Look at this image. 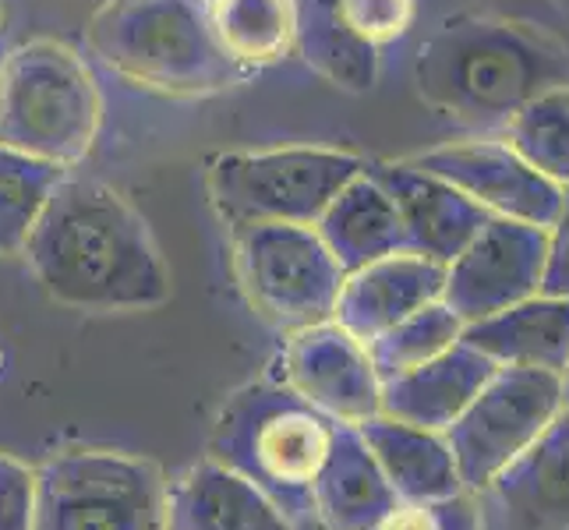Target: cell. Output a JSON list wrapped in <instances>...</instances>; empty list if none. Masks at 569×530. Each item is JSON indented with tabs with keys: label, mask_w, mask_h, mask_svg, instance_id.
Here are the masks:
<instances>
[{
	"label": "cell",
	"mask_w": 569,
	"mask_h": 530,
	"mask_svg": "<svg viewBox=\"0 0 569 530\" xmlns=\"http://www.w3.org/2000/svg\"><path fill=\"white\" fill-rule=\"evenodd\" d=\"M167 530H293V520L251 481L206 457L167 481Z\"/></svg>",
	"instance_id": "16"
},
{
	"label": "cell",
	"mask_w": 569,
	"mask_h": 530,
	"mask_svg": "<svg viewBox=\"0 0 569 530\" xmlns=\"http://www.w3.org/2000/svg\"><path fill=\"white\" fill-rule=\"evenodd\" d=\"M64 173V167L0 146V254H22L39 212L47 209Z\"/></svg>",
	"instance_id": "26"
},
{
	"label": "cell",
	"mask_w": 569,
	"mask_h": 530,
	"mask_svg": "<svg viewBox=\"0 0 569 530\" xmlns=\"http://www.w3.org/2000/svg\"><path fill=\"white\" fill-rule=\"evenodd\" d=\"M562 376L538 368H496L442 436L467 492H485L562 410Z\"/></svg>",
	"instance_id": "9"
},
{
	"label": "cell",
	"mask_w": 569,
	"mask_h": 530,
	"mask_svg": "<svg viewBox=\"0 0 569 530\" xmlns=\"http://www.w3.org/2000/svg\"><path fill=\"white\" fill-rule=\"evenodd\" d=\"M32 530H167V478L134 453L68 449L36 467Z\"/></svg>",
	"instance_id": "7"
},
{
	"label": "cell",
	"mask_w": 569,
	"mask_h": 530,
	"mask_svg": "<svg viewBox=\"0 0 569 530\" xmlns=\"http://www.w3.org/2000/svg\"><path fill=\"white\" fill-rule=\"evenodd\" d=\"M397 502L400 499L392 496L376 457L368 453L361 431L355 424H340L326 463L311 481V513L326 530H376Z\"/></svg>",
	"instance_id": "20"
},
{
	"label": "cell",
	"mask_w": 569,
	"mask_h": 530,
	"mask_svg": "<svg viewBox=\"0 0 569 530\" xmlns=\"http://www.w3.org/2000/svg\"><path fill=\"white\" fill-rule=\"evenodd\" d=\"M230 241L233 272L262 322L287 337L293 329L332 319L343 269L316 227L251 223L230 230Z\"/></svg>",
	"instance_id": "8"
},
{
	"label": "cell",
	"mask_w": 569,
	"mask_h": 530,
	"mask_svg": "<svg viewBox=\"0 0 569 530\" xmlns=\"http://www.w3.org/2000/svg\"><path fill=\"white\" fill-rule=\"evenodd\" d=\"M460 332H463V322L457 319V311L446 301H431L392 329L379 332V337L365 347H368L371 364H376L379 382H392L407 376V371L428 364L431 358H439V353H446L460 340Z\"/></svg>",
	"instance_id": "25"
},
{
	"label": "cell",
	"mask_w": 569,
	"mask_h": 530,
	"mask_svg": "<svg viewBox=\"0 0 569 530\" xmlns=\"http://www.w3.org/2000/svg\"><path fill=\"white\" fill-rule=\"evenodd\" d=\"M316 233L343 272L361 269L382 259V254L407 251L400 212L382 191V184L368 173V167L326 206L316 223Z\"/></svg>",
	"instance_id": "21"
},
{
	"label": "cell",
	"mask_w": 569,
	"mask_h": 530,
	"mask_svg": "<svg viewBox=\"0 0 569 530\" xmlns=\"http://www.w3.org/2000/svg\"><path fill=\"white\" fill-rule=\"evenodd\" d=\"M415 82L431 110L492 134L535 96L569 86V53L531 26L460 14L421 43Z\"/></svg>",
	"instance_id": "2"
},
{
	"label": "cell",
	"mask_w": 569,
	"mask_h": 530,
	"mask_svg": "<svg viewBox=\"0 0 569 530\" xmlns=\"http://www.w3.org/2000/svg\"><path fill=\"white\" fill-rule=\"evenodd\" d=\"M496 368L481 350L457 340L446 353L428 364L407 371V376L382 382V410L379 414L397 418L418 428L446 431L467 403L478 397L481 386L496 376Z\"/></svg>",
	"instance_id": "17"
},
{
	"label": "cell",
	"mask_w": 569,
	"mask_h": 530,
	"mask_svg": "<svg viewBox=\"0 0 569 530\" xmlns=\"http://www.w3.org/2000/svg\"><path fill=\"white\" fill-rule=\"evenodd\" d=\"M103 124V96L89 64L57 39L0 57V146L64 170L86 163Z\"/></svg>",
	"instance_id": "5"
},
{
	"label": "cell",
	"mask_w": 569,
	"mask_h": 530,
	"mask_svg": "<svg viewBox=\"0 0 569 530\" xmlns=\"http://www.w3.org/2000/svg\"><path fill=\"white\" fill-rule=\"evenodd\" d=\"M485 492L513 530H569V403Z\"/></svg>",
	"instance_id": "15"
},
{
	"label": "cell",
	"mask_w": 569,
	"mask_h": 530,
	"mask_svg": "<svg viewBox=\"0 0 569 530\" xmlns=\"http://www.w3.org/2000/svg\"><path fill=\"white\" fill-rule=\"evenodd\" d=\"M410 163L442 177L467 199L502 220L531 223L548 230L562 206V188L527 167L499 134H478L467 142H449L410 156Z\"/></svg>",
	"instance_id": "12"
},
{
	"label": "cell",
	"mask_w": 569,
	"mask_h": 530,
	"mask_svg": "<svg viewBox=\"0 0 569 530\" xmlns=\"http://www.w3.org/2000/svg\"><path fill=\"white\" fill-rule=\"evenodd\" d=\"M209 22L244 71L272 68L293 53V0H209Z\"/></svg>",
	"instance_id": "23"
},
{
	"label": "cell",
	"mask_w": 569,
	"mask_h": 530,
	"mask_svg": "<svg viewBox=\"0 0 569 530\" xmlns=\"http://www.w3.org/2000/svg\"><path fill=\"white\" fill-rule=\"evenodd\" d=\"M368 453L400 502H436L467 492L442 431L376 414L358 424Z\"/></svg>",
	"instance_id": "19"
},
{
	"label": "cell",
	"mask_w": 569,
	"mask_h": 530,
	"mask_svg": "<svg viewBox=\"0 0 569 530\" xmlns=\"http://www.w3.org/2000/svg\"><path fill=\"white\" fill-rule=\"evenodd\" d=\"M562 400L569 403V364H566V371H562Z\"/></svg>",
	"instance_id": "31"
},
{
	"label": "cell",
	"mask_w": 569,
	"mask_h": 530,
	"mask_svg": "<svg viewBox=\"0 0 569 530\" xmlns=\"http://www.w3.org/2000/svg\"><path fill=\"white\" fill-rule=\"evenodd\" d=\"M280 364L283 386L329 421L358 428L382 410V382L368 347L340 322L326 319L287 332Z\"/></svg>",
	"instance_id": "11"
},
{
	"label": "cell",
	"mask_w": 569,
	"mask_h": 530,
	"mask_svg": "<svg viewBox=\"0 0 569 530\" xmlns=\"http://www.w3.org/2000/svg\"><path fill=\"white\" fill-rule=\"evenodd\" d=\"M36 467L0 453V530H32Z\"/></svg>",
	"instance_id": "29"
},
{
	"label": "cell",
	"mask_w": 569,
	"mask_h": 530,
	"mask_svg": "<svg viewBox=\"0 0 569 530\" xmlns=\"http://www.w3.org/2000/svg\"><path fill=\"white\" fill-rule=\"evenodd\" d=\"M541 293L569 298V188H562V206L552 227L545 230V272Z\"/></svg>",
	"instance_id": "30"
},
{
	"label": "cell",
	"mask_w": 569,
	"mask_h": 530,
	"mask_svg": "<svg viewBox=\"0 0 569 530\" xmlns=\"http://www.w3.org/2000/svg\"><path fill=\"white\" fill-rule=\"evenodd\" d=\"M442 262L425 259L418 251H392L361 269L343 272L332 322H340L361 343H371L379 332L415 316L425 304L442 301Z\"/></svg>",
	"instance_id": "14"
},
{
	"label": "cell",
	"mask_w": 569,
	"mask_h": 530,
	"mask_svg": "<svg viewBox=\"0 0 569 530\" xmlns=\"http://www.w3.org/2000/svg\"><path fill=\"white\" fill-rule=\"evenodd\" d=\"M50 298L78 311H146L170 301V269L121 191L64 173L22 248Z\"/></svg>",
	"instance_id": "1"
},
{
	"label": "cell",
	"mask_w": 569,
	"mask_h": 530,
	"mask_svg": "<svg viewBox=\"0 0 569 530\" xmlns=\"http://www.w3.org/2000/svg\"><path fill=\"white\" fill-rule=\"evenodd\" d=\"M337 428L283 382H251L223 400L209 436V460L251 481L298 523L311 513V481Z\"/></svg>",
	"instance_id": "4"
},
{
	"label": "cell",
	"mask_w": 569,
	"mask_h": 530,
	"mask_svg": "<svg viewBox=\"0 0 569 530\" xmlns=\"http://www.w3.org/2000/svg\"><path fill=\"white\" fill-rule=\"evenodd\" d=\"M376 530H481V509L475 492L436 502H397Z\"/></svg>",
	"instance_id": "27"
},
{
	"label": "cell",
	"mask_w": 569,
	"mask_h": 530,
	"mask_svg": "<svg viewBox=\"0 0 569 530\" xmlns=\"http://www.w3.org/2000/svg\"><path fill=\"white\" fill-rule=\"evenodd\" d=\"M293 50L343 92H368L379 78V50L347 29L340 0H293Z\"/></svg>",
	"instance_id": "22"
},
{
	"label": "cell",
	"mask_w": 569,
	"mask_h": 530,
	"mask_svg": "<svg viewBox=\"0 0 569 530\" xmlns=\"http://www.w3.org/2000/svg\"><path fill=\"white\" fill-rule=\"evenodd\" d=\"M368 160L340 149L290 146L266 152H223L206 170L212 209L227 230L251 223L316 227L326 206L337 199Z\"/></svg>",
	"instance_id": "6"
},
{
	"label": "cell",
	"mask_w": 569,
	"mask_h": 530,
	"mask_svg": "<svg viewBox=\"0 0 569 530\" xmlns=\"http://www.w3.org/2000/svg\"><path fill=\"white\" fill-rule=\"evenodd\" d=\"M368 173L382 184L400 212L407 233V251L449 266L467 248V241L492 220V212L467 199L442 177L415 167L410 160L397 163H368Z\"/></svg>",
	"instance_id": "13"
},
{
	"label": "cell",
	"mask_w": 569,
	"mask_h": 530,
	"mask_svg": "<svg viewBox=\"0 0 569 530\" xmlns=\"http://www.w3.org/2000/svg\"><path fill=\"white\" fill-rule=\"evenodd\" d=\"M340 8L347 18V29L376 50L407 36L418 14L415 0H340Z\"/></svg>",
	"instance_id": "28"
},
{
	"label": "cell",
	"mask_w": 569,
	"mask_h": 530,
	"mask_svg": "<svg viewBox=\"0 0 569 530\" xmlns=\"http://www.w3.org/2000/svg\"><path fill=\"white\" fill-rule=\"evenodd\" d=\"M86 43L128 86L173 100H202L251 78L216 39L209 0H103Z\"/></svg>",
	"instance_id": "3"
},
{
	"label": "cell",
	"mask_w": 569,
	"mask_h": 530,
	"mask_svg": "<svg viewBox=\"0 0 569 530\" xmlns=\"http://www.w3.org/2000/svg\"><path fill=\"white\" fill-rule=\"evenodd\" d=\"M460 340L499 368H538L562 376L569 364V298L535 293L488 319L467 322Z\"/></svg>",
	"instance_id": "18"
},
{
	"label": "cell",
	"mask_w": 569,
	"mask_h": 530,
	"mask_svg": "<svg viewBox=\"0 0 569 530\" xmlns=\"http://www.w3.org/2000/svg\"><path fill=\"white\" fill-rule=\"evenodd\" d=\"M527 167L552 184L569 188V86H556L520 107L499 131Z\"/></svg>",
	"instance_id": "24"
},
{
	"label": "cell",
	"mask_w": 569,
	"mask_h": 530,
	"mask_svg": "<svg viewBox=\"0 0 569 530\" xmlns=\"http://www.w3.org/2000/svg\"><path fill=\"white\" fill-rule=\"evenodd\" d=\"M541 272L545 230L492 216L446 266L442 301L467 326L541 293Z\"/></svg>",
	"instance_id": "10"
}]
</instances>
